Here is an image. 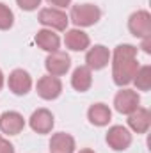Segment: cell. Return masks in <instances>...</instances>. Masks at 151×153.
<instances>
[{"label": "cell", "mask_w": 151, "mask_h": 153, "mask_svg": "<svg viewBox=\"0 0 151 153\" xmlns=\"http://www.w3.org/2000/svg\"><path fill=\"white\" fill-rule=\"evenodd\" d=\"M132 84L137 87V91H150L151 89V66H139L137 73L133 76Z\"/></svg>", "instance_id": "obj_19"}, {"label": "cell", "mask_w": 151, "mask_h": 153, "mask_svg": "<svg viewBox=\"0 0 151 153\" xmlns=\"http://www.w3.org/2000/svg\"><path fill=\"white\" fill-rule=\"evenodd\" d=\"M87 119L94 126H107L112 119V111L105 103H93L87 111Z\"/></svg>", "instance_id": "obj_17"}, {"label": "cell", "mask_w": 151, "mask_h": 153, "mask_svg": "<svg viewBox=\"0 0 151 153\" xmlns=\"http://www.w3.org/2000/svg\"><path fill=\"white\" fill-rule=\"evenodd\" d=\"M128 126L135 134H146L151 126V112L146 107H139L135 112L128 114Z\"/></svg>", "instance_id": "obj_14"}, {"label": "cell", "mask_w": 151, "mask_h": 153, "mask_svg": "<svg viewBox=\"0 0 151 153\" xmlns=\"http://www.w3.org/2000/svg\"><path fill=\"white\" fill-rule=\"evenodd\" d=\"M141 107V96L135 89H128V87H121V91H117V94L114 96V109L119 114H132Z\"/></svg>", "instance_id": "obj_4"}, {"label": "cell", "mask_w": 151, "mask_h": 153, "mask_svg": "<svg viewBox=\"0 0 151 153\" xmlns=\"http://www.w3.org/2000/svg\"><path fill=\"white\" fill-rule=\"evenodd\" d=\"M0 153H14V146L7 139H0Z\"/></svg>", "instance_id": "obj_22"}, {"label": "cell", "mask_w": 151, "mask_h": 153, "mask_svg": "<svg viewBox=\"0 0 151 153\" xmlns=\"http://www.w3.org/2000/svg\"><path fill=\"white\" fill-rule=\"evenodd\" d=\"M4 73H2V70H0V91H2V87H4Z\"/></svg>", "instance_id": "obj_25"}, {"label": "cell", "mask_w": 151, "mask_h": 153, "mask_svg": "<svg viewBox=\"0 0 151 153\" xmlns=\"http://www.w3.org/2000/svg\"><path fill=\"white\" fill-rule=\"evenodd\" d=\"M64 45L71 52H85L91 46V38L82 29H70L64 34Z\"/></svg>", "instance_id": "obj_13"}, {"label": "cell", "mask_w": 151, "mask_h": 153, "mask_svg": "<svg viewBox=\"0 0 151 153\" xmlns=\"http://www.w3.org/2000/svg\"><path fill=\"white\" fill-rule=\"evenodd\" d=\"M128 30L132 36L144 39L151 36V14L146 9H139L130 14L128 18Z\"/></svg>", "instance_id": "obj_5"}, {"label": "cell", "mask_w": 151, "mask_h": 153, "mask_svg": "<svg viewBox=\"0 0 151 153\" xmlns=\"http://www.w3.org/2000/svg\"><path fill=\"white\" fill-rule=\"evenodd\" d=\"M110 62V50L105 45H94L89 46L85 52V66L91 71H100L107 68Z\"/></svg>", "instance_id": "obj_7"}, {"label": "cell", "mask_w": 151, "mask_h": 153, "mask_svg": "<svg viewBox=\"0 0 151 153\" xmlns=\"http://www.w3.org/2000/svg\"><path fill=\"white\" fill-rule=\"evenodd\" d=\"M100 18H101V9L94 4H76L71 7L70 13V22H73L76 29L93 27L100 22Z\"/></svg>", "instance_id": "obj_2"}, {"label": "cell", "mask_w": 151, "mask_h": 153, "mask_svg": "<svg viewBox=\"0 0 151 153\" xmlns=\"http://www.w3.org/2000/svg\"><path fill=\"white\" fill-rule=\"evenodd\" d=\"M36 93H38L39 98H43L46 102L57 100L62 94V82H61L59 76L44 75L41 76L38 80V84H36Z\"/></svg>", "instance_id": "obj_9"}, {"label": "cell", "mask_w": 151, "mask_h": 153, "mask_svg": "<svg viewBox=\"0 0 151 153\" xmlns=\"http://www.w3.org/2000/svg\"><path fill=\"white\" fill-rule=\"evenodd\" d=\"M44 68H46L48 75L62 76V75H66L70 71V68H71V57L66 52H62V50L52 52L44 59Z\"/></svg>", "instance_id": "obj_8"}, {"label": "cell", "mask_w": 151, "mask_h": 153, "mask_svg": "<svg viewBox=\"0 0 151 153\" xmlns=\"http://www.w3.org/2000/svg\"><path fill=\"white\" fill-rule=\"evenodd\" d=\"M53 125H55V117L53 114L48 111V109H38V111H34L32 116L29 117V126L39 134V135H44V134H50L52 132V128H53Z\"/></svg>", "instance_id": "obj_11"}, {"label": "cell", "mask_w": 151, "mask_h": 153, "mask_svg": "<svg viewBox=\"0 0 151 153\" xmlns=\"http://www.w3.org/2000/svg\"><path fill=\"white\" fill-rule=\"evenodd\" d=\"M7 85H9V91L16 96H25L30 93L32 89V76L29 71L21 70V68H16L9 73L7 78Z\"/></svg>", "instance_id": "obj_10"}, {"label": "cell", "mask_w": 151, "mask_h": 153, "mask_svg": "<svg viewBox=\"0 0 151 153\" xmlns=\"http://www.w3.org/2000/svg\"><path fill=\"white\" fill-rule=\"evenodd\" d=\"M75 137L66 132H57L50 139V152L52 153H75Z\"/></svg>", "instance_id": "obj_16"}, {"label": "cell", "mask_w": 151, "mask_h": 153, "mask_svg": "<svg viewBox=\"0 0 151 153\" xmlns=\"http://www.w3.org/2000/svg\"><path fill=\"white\" fill-rule=\"evenodd\" d=\"M91 85H93V71L87 66L75 68L71 75V87L78 93H85L91 89Z\"/></svg>", "instance_id": "obj_18"}, {"label": "cell", "mask_w": 151, "mask_h": 153, "mask_svg": "<svg viewBox=\"0 0 151 153\" xmlns=\"http://www.w3.org/2000/svg\"><path fill=\"white\" fill-rule=\"evenodd\" d=\"M0 139H2V135H0Z\"/></svg>", "instance_id": "obj_27"}, {"label": "cell", "mask_w": 151, "mask_h": 153, "mask_svg": "<svg viewBox=\"0 0 151 153\" xmlns=\"http://www.w3.org/2000/svg\"><path fill=\"white\" fill-rule=\"evenodd\" d=\"M16 4H18V7L21 11L30 13V11H36L39 5H41V0H16Z\"/></svg>", "instance_id": "obj_21"}, {"label": "cell", "mask_w": 151, "mask_h": 153, "mask_svg": "<svg viewBox=\"0 0 151 153\" xmlns=\"http://www.w3.org/2000/svg\"><path fill=\"white\" fill-rule=\"evenodd\" d=\"M78 153H96V152H93V150H89V148H84V150H80Z\"/></svg>", "instance_id": "obj_26"}, {"label": "cell", "mask_w": 151, "mask_h": 153, "mask_svg": "<svg viewBox=\"0 0 151 153\" xmlns=\"http://www.w3.org/2000/svg\"><path fill=\"white\" fill-rule=\"evenodd\" d=\"M34 41H36V45L41 50H44L48 53L57 52L61 48V38L52 29H41V30H38L36 36H34Z\"/></svg>", "instance_id": "obj_15"}, {"label": "cell", "mask_w": 151, "mask_h": 153, "mask_svg": "<svg viewBox=\"0 0 151 153\" xmlns=\"http://www.w3.org/2000/svg\"><path fill=\"white\" fill-rule=\"evenodd\" d=\"M14 25V14L9 9V5H5L4 2H0V30H9Z\"/></svg>", "instance_id": "obj_20"}, {"label": "cell", "mask_w": 151, "mask_h": 153, "mask_svg": "<svg viewBox=\"0 0 151 153\" xmlns=\"http://www.w3.org/2000/svg\"><path fill=\"white\" fill-rule=\"evenodd\" d=\"M105 141H107L109 148H112L114 152H124V150L130 148L133 137H132V132H130L126 126H123V125H114V126L109 128Z\"/></svg>", "instance_id": "obj_6"}, {"label": "cell", "mask_w": 151, "mask_h": 153, "mask_svg": "<svg viewBox=\"0 0 151 153\" xmlns=\"http://www.w3.org/2000/svg\"><path fill=\"white\" fill-rule=\"evenodd\" d=\"M137 46L123 43L117 45L110 52V64H112V80L115 85L126 87L132 84L133 76L139 70V61H137Z\"/></svg>", "instance_id": "obj_1"}, {"label": "cell", "mask_w": 151, "mask_h": 153, "mask_svg": "<svg viewBox=\"0 0 151 153\" xmlns=\"http://www.w3.org/2000/svg\"><path fill=\"white\" fill-rule=\"evenodd\" d=\"M25 128V119L23 116L16 111H5L0 114V132L7 135H18Z\"/></svg>", "instance_id": "obj_12"}, {"label": "cell", "mask_w": 151, "mask_h": 153, "mask_svg": "<svg viewBox=\"0 0 151 153\" xmlns=\"http://www.w3.org/2000/svg\"><path fill=\"white\" fill-rule=\"evenodd\" d=\"M38 22L44 29H52V30H66L68 23H70V16L57 7H44L41 9L38 14Z\"/></svg>", "instance_id": "obj_3"}, {"label": "cell", "mask_w": 151, "mask_h": 153, "mask_svg": "<svg viewBox=\"0 0 151 153\" xmlns=\"http://www.w3.org/2000/svg\"><path fill=\"white\" fill-rule=\"evenodd\" d=\"M141 48H142V52H146V53H151V36L142 39V43H141Z\"/></svg>", "instance_id": "obj_24"}, {"label": "cell", "mask_w": 151, "mask_h": 153, "mask_svg": "<svg viewBox=\"0 0 151 153\" xmlns=\"http://www.w3.org/2000/svg\"><path fill=\"white\" fill-rule=\"evenodd\" d=\"M50 5H53V7H57V9H62V7H68V5H71V0H46Z\"/></svg>", "instance_id": "obj_23"}]
</instances>
